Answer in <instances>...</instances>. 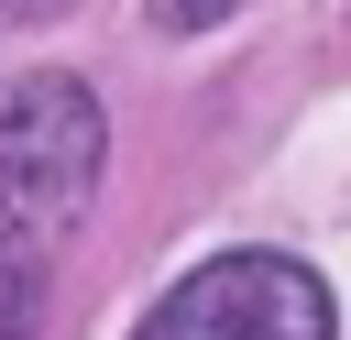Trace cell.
<instances>
[{
	"instance_id": "cell-4",
	"label": "cell",
	"mask_w": 351,
	"mask_h": 340,
	"mask_svg": "<svg viewBox=\"0 0 351 340\" xmlns=\"http://www.w3.org/2000/svg\"><path fill=\"white\" fill-rule=\"evenodd\" d=\"M143 11H154V33H219L241 0H143Z\"/></svg>"
},
{
	"instance_id": "cell-3",
	"label": "cell",
	"mask_w": 351,
	"mask_h": 340,
	"mask_svg": "<svg viewBox=\"0 0 351 340\" xmlns=\"http://www.w3.org/2000/svg\"><path fill=\"white\" fill-rule=\"evenodd\" d=\"M44 318V263H0V340H33Z\"/></svg>"
},
{
	"instance_id": "cell-2",
	"label": "cell",
	"mask_w": 351,
	"mask_h": 340,
	"mask_svg": "<svg viewBox=\"0 0 351 340\" xmlns=\"http://www.w3.org/2000/svg\"><path fill=\"white\" fill-rule=\"evenodd\" d=\"M132 340H340V307L296 252H219Z\"/></svg>"
},
{
	"instance_id": "cell-5",
	"label": "cell",
	"mask_w": 351,
	"mask_h": 340,
	"mask_svg": "<svg viewBox=\"0 0 351 340\" xmlns=\"http://www.w3.org/2000/svg\"><path fill=\"white\" fill-rule=\"evenodd\" d=\"M44 11H66V0H0V22H44Z\"/></svg>"
},
{
	"instance_id": "cell-1",
	"label": "cell",
	"mask_w": 351,
	"mask_h": 340,
	"mask_svg": "<svg viewBox=\"0 0 351 340\" xmlns=\"http://www.w3.org/2000/svg\"><path fill=\"white\" fill-rule=\"evenodd\" d=\"M110 165V110L88 77L33 66L0 88V263H55Z\"/></svg>"
}]
</instances>
